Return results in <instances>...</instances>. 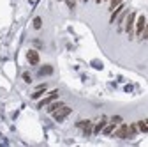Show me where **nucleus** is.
<instances>
[{
	"label": "nucleus",
	"instance_id": "1",
	"mask_svg": "<svg viewBox=\"0 0 148 147\" xmlns=\"http://www.w3.org/2000/svg\"><path fill=\"white\" fill-rule=\"evenodd\" d=\"M71 112H72V108L64 105V106H60V108L57 110V112H53V117H55V121H57V122H62L65 117L71 115Z\"/></svg>",
	"mask_w": 148,
	"mask_h": 147
},
{
	"label": "nucleus",
	"instance_id": "2",
	"mask_svg": "<svg viewBox=\"0 0 148 147\" xmlns=\"http://www.w3.org/2000/svg\"><path fill=\"white\" fill-rule=\"evenodd\" d=\"M134 21H136V12H129L127 21H125V32L129 34V37L134 35Z\"/></svg>",
	"mask_w": 148,
	"mask_h": 147
},
{
	"label": "nucleus",
	"instance_id": "3",
	"mask_svg": "<svg viewBox=\"0 0 148 147\" xmlns=\"http://www.w3.org/2000/svg\"><path fill=\"white\" fill-rule=\"evenodd\" d=\"M76 126L78 128H81V130H83V133L88 137V135H92V133H94V124H92V121H78L76 122Z\"/></svg>",
	"mask_w": 148,
	"mask_h": 147
},
{
	"label": "nucleus",
	"instance_id": "4",
	"mask_svg": "<svg viewBox=\"0 0 148 147\" xmlns=\"http://www.w3.org/2000/svg\"><path fill=\"white\" fill-rule=\"evenodd\" d=\"M27 60H28V64H32V66H37V64H39L41 57H39V53H37V50H28V51H27Z\"/></svg>",
	"mask_w": 148,
	"mask_h": 147
},
{
	"label": "nucleus",
	"instance_id": "5",
	"mask_svg": "<svg viewBox=\"0 0 148 147\" xmlns=\"http://www.w3.org/2000/svg\"><path fill=\"white\" fill-rule=\"evenodd\" d=\"M145 27H146V18H145V16H139L138 21H136V34L139 35V37H141V34H143Z\"/></svg>",
	"mask_w": 148,
	"mask_h": 147
},
{
	"label": "nucleus",
	"instance_id": "6",
	"mask_svg": "<svg viewBox=\"0 0 148 147\" xmlns=\"http://www.w3.org/2000/svg\"><path fill=\"white\" fill-rule=\"evenodd\" d=\"M115 135H116L118 138H129V126H127V124H122L118 130L115 131Z\"/></svg>",
	"mask_w": 148,
	"mask_h": 147
},
{
	"label": "nucleus",
	"instance_id": "7",
	"mask_svg": "<svg viewBox=\"0 0 148 147\" xmlns=\"http://www.w3.org/2000/svg\"><path fill=\"white\" fill-rule=\"evenodd\" d=\"M57 98H58V90H55V92H51V94H49L46 99H42V101H41L39 105H37V106H39V108H41V106H46V105H49L51 101H55Z\"/></svg>",
	"mask_w": 148,
	"mask_h": 147
},
{
	"label": "nucleus",
	"instance_id": "8",
	"mask_svg": "<svg viewBox=\"0 0 148 147\" xmlns=\"http://www.w3.org/2000/svg\"><path fill=\"white\" fill-rule=\"evenodd\" d=\"M106 124H108V117H102V119L94 126V133H101V131L104 130V126H106Z\"/></svg>",
	"mask_w": 148,
	"mask_h": 147
},
{
	"label": "nucleus",
	"instance_id": "9",
	"mask_svg": "<svg viewBox=\"0 0 148 147\" xmlns=\"http://www.w3.org/2000/svg\"><path fill=\"white\" fill-rule=\"evenodd\" d=\"M46 87H48L46 83H42V85H39V87H37V89H35V92L32 94V98H34V99H37V98H41V96H42V94L46 92Z\"/></svg>",
	"mask_w": 148,
	"mask_h": 147
},
{
	"label": "nucleus",
	"instance_id": "10",
	"mask_svg": "<svg viewBox=\"0 0 148 147\" xmlns=\"http://www.w3.org/2000/svg\"><path fill=\"white\" fill-rule=\"evenodd\" d=\"M60 106H64V103H62V101H51V103H49V106H48V112H49V114H53V112H57Z\"/></svg>",
	"mask_w": 148,
	"mask_h": 147
},
{
	"label": "nucleus",
	"instance_id": "11",
	"mask_svg": "<svg viewBox=\"0 0 148 147\" xmlns=\"http://www.w3.org/2000/svg\"><path fill=\"white\" fill-rule=\"evenodd\" d=\"M116 130V126H115V122H111V124H106L104 126V130H102V133L104 135H111V133H113Z\"/></svg>",
	"mask_w": 148,
	"mask_h": 147
},
{
	"label": "nucleus",
	"instance_id": "12",
	"mask_svg": "<svg viewBox=\"0 0 148 147\" xmlns=\"http://www.w3.org/2000/svg\"><path fill=\"white\" fill-rule=\"evenodd\" d=\"M51 73H53V67L51 66H44V67L39 69V76H46V75H51Z\"/></svg>",
	"mask_w": 148,
	"mask_h": 147
},
{
	"label": "nucleus",
	"instance_id": "13",
	"mask_svg": "<svg viewBox=\"0 0 148 147\" xmlns=\"http://www.w3.org/2000/svg\"><path fill=\"white\" fill-rule=\"evenodd\" d=\"M138 131H139L138 130V124H131V126H129V138H132Z\"/></svg>",
	"mask_w": 148,
	"mask_h": 147
},
{
	"label": "nucleus",
	"instance_id": "14",
	"mask_svg": "<svg viewBox=\"0 0 148 147\" xmlns=\"http://www.w3.org/2000/svg\"><path fill=\"white\" fill-rule=\"evenodd\" d=\"M120 4H123V0H111L109 2V11H115Z\"/></svg>",
	"mask_w": 148,
	"mask_h": 147
},
{
	"label": "nucleus",
	"instance_id": "15",
	"mask_svg": "<svg viewBox=\"0 0 148 147\" xmlns=\"http://www.w3.org/2000/svg\"><path fill=\"white\" fill-rule=\"evenodd\" d=\"M138 130L143 131V133H148V124H146L145 121H139V122H138Z\"/></svg>",
	"mask_w": 148,
	"mask_h": 147
},
{
	"label": "nucleus",
	"instance_id": "16",
	"mask_svg": "<svg viewBox=\"0 0 148 147\" xmlns=\"http://www.w3.org/2000/svg\"><path fill=\"white\" fill-rule=\"evenodd\" d=\"M41 27H42V20H41V18H35V20H34V28L39 30Z\"/></svg>",
	"mask_w": 148,
	"mask_h": 147
},
{
	"label": "nucleus",
	"instance_id": "17",
	"mask_svg": "<svg viewBox=\"0 0 148 147\" xmlns=\"http://www.w3.org/2000/svg\"><path fill=\"white\" fill-rule=\"evenodd\" d=\"M141 39H148V21H146V27H145V30L141 34Z\"/></svg>",
	"mask_w": 148,
	"mask_h": 147
},
{
	"label": "nucleus",
	"instance_id": "18",
	"mask_svg": "<svg viewBox=\"0 0 148 147\" xmlns=\"http://www.w3.org/2000/svg\"><path fill=\"white\" fill-rule=\"evenodd\" d=\"M111 122L120 124V122H122V117H120V115H113V117H111Z\"/></svg>",
	"mask_w": 148,
	"mask_h": 147
},
{
	"label": "nucleus",
	"instance_id": "19",
	"mask_svg": "<svg viewBox=\"0 0 148 147\" xmlns=\"http://www.w3.org/2000/svg\"><path fill=\"white\" fill-rule=\"evenodd\" d=\"M65 2H67V6H69L71 9H74V7H76V0H65Z\"/></svg>",
	"mask_w": 148,
	"mask_h": 147
},
{
	"label": "nucleus",
	"instance_id": "20",
	"mask_svg": "<svg viewBox=\"0 0 148 147\" xmlns=\"http://www.w3.org/2000/svg\"><path fill=\"white\" fill-rule=\"evenodd\" d=\"M23 80H25L27 83H30V82H32V78H30V75H28V73H25V75H23Z\"/></svg>",
	"mask_w": 148,
	"mask_h": 147
},
{
	"label": "nucleus",
	"instance_id": "21",
	"mask_svg": "<svg viewBox=\"0 0 148 147\" xmlns=\"http://www.w3.org/2000/svg\"><path fill=\"white\" fill-rule=\"evenodd\" d=\"M95 2H97V4H99V2H102V0H95Z\"/></svg>",
	"mask_w": 148,
	"mask_h": 147
},
{
	"label": "nucleus",
	"instance_id": "22",
	"mask_svg": "<svg viewBox=\"0 0 148 147\" xmlns=\"http://www.w3.org/2000/svg\"><path fill=\"white\" fill-rule=\"evenodd\" d=\"M145 122H146V124H148V119H146V121H145Z\"/></svg>",
	"mask_w": 148,
	"mask_h": 147
},
{
	"label": "nucleus",
	"instance_id": "23",
	"mask_svg": "<svg viewBox=\"0 0 148 147\" xmlns=\"http://www.w3.org/2000/svg\"><path fill=\"white\" fill-rule=\"evenodd\" d=\"M83 2H85V0H83Z\"/></svg>",
	"mask_w": 148,
	"mask_h": 147
}]
</instances>
